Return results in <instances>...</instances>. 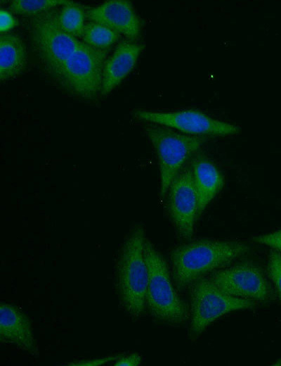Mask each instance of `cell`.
I'll return each instance as SVG.
<instances>
[{
  "mask_svg": "<svg viewBox=\"0 0 281 366\" xmlns=\"http://www.w3.org/2000/svg\"><path fill=\"white\" fill-rule=\"evenodd\" d=\"M252 241L265 245L281 253V229L268 234L254 236Z\"/></svg>",
  "mask_w": 281,
  "mask_h": 366,
  "instance_id": "cell-20",
  "label": "cell"
},
{
  "mask_svg": "<svg viewBox=\"0 0 281 366\" xmlns=\"http://www.w3.org/2000/svg\"><path fill=\"white\" fill-rule=\"evenodd\" d=\"M145 238L142 225L132 226L118 249L114 266V286L119 305L133 318L140 317L146 308Z\"/></svg>",
  "mask_w": 281,
  "mask_h": 366,
  "instance_id": "cell-2",
  "label": "cell"
},
{
  "mask_svg": "<svg viewBox=\"0 0 281 366\" xmlns=\"http://www.w3.org/2000/svg\"><path fill=\"white\" fill-rule=\"evenodd\" d=\"M29 34L32 51L41 66L54 78L81 43L62 29L55 8L32 16Z\"/></svg>",
  "mask_w": 281,
  "mask_h": 366,
  "instance_id": "cell-5",
  "label": "cell"
},
{
  "mask_svg": "<svg viewBox=\"0 0 281 366\" xmlns=\"http://www.w3.org/2000/svg\"><path fill=\"white\" fill-rule=\"evenodd\" d=\"M120 34L109 27L90 21L86 24L82 42L88 46L100 50L107 51L117 42Z\"/></svg>",
  "mask_w": 281,
  "mask_h": 366,
  "instance_id": "cell-16",
  "label": "cell"
},
{
  "mask_svg": "<svg viewBox=\"0 0 281 366\" xmlns=\"http://www.w3.org/2000/svg\"><path fill=\"white\" fill-rule=\"evenodd\" d=\"M68 0H13L10 10L20 15L34 16L68 4Z\"/></svg>",
  "mask_w": 281,
  "mask_h": 366,
  "instance_id": "cell-18",
  "label": "cell"
},
{
  "mask_svg": "<svg viewBox=\"0 0 281 366\" xmlns=\"http://www.w3.org/2000/svg\"><path fill=\"white\" fill-rule=\"evenodd\" d=\"M0 30L1 33L6 34L17 25V21L11 12L1 9L0 11Z\"/></svg>",
  "mask_w": 281,
  "mask_h": 366,
  "instance_id": "cell-23",
  "label": "cell"
},
{
  "mask_svg": "<svg viewBox=\"0 0 281 366\" xmlns=\"http://www.w3.org/2000/svg\"><path fill=\"white\" fill-rule=\"evenodd\" d=\"M144 255L148 269L145 308L159 321L183 324L188 317L185 305L174 286L166 260L148 238Z\"/></svg>",
  "mask_w": 281,
  "mask_h": 366,
  "instance_id": "cell-3",
  "label": "cell"
},
{
  "mask_svg": "<svg viewBox=\"0 0 281 366\" xmlns=\"http://www.w3.org/2000/svg\"><path fill=\"white\" fill-rule=\"evenodd\" d=\"M107 51L92 48L81 42L55 79L71 95L93 101L101 94Z\"/></svg>",
  "mask_w": 281,
  "mask_h": 366,
  "instance_id": "cell-6",
  "label": "cell"
},
{
  "mask_svg": "<svg viewBox=\"0 0 281 366\" xmlns=\"http://www.w3.org/2000/svg\"><path fill=\"white\" fill-rule=\"evenodd\" d=\"M143 46L133 41L118 44L105 61L101 96H107L130 74L135 68Z\"/></svg>",
  "mask_w": 281,
  "mask_h": 366,
  "instance_id": "cell-13",
  "label": "cell"
},
{
  "mask_svg": "<svg viewBox=\"0 0 281 366\" xmlns=\"http://www.w3.org/2000/svg\"><path fill=\"white\" fill-rule=\"evenodd\" d=\"M28 63L27 48L17 34H1L0 38V80L16 78L25 70Z\"/></svg>",
  "mask_w": 281,
  "mask_h": 366,
  "instance_id": "cell-15",
  "label": "cell"
},
{
  "mask_svg": "<svg viewBox=\"0 0 281 366\" xmlns=\"http://www.w3.org/2000/svg\"><path fill=\"white\" fill-rule=\"evenodd\" d=\"M89 19L109 27L130 41L140 33L141 24L130 1L109 0L86 9Z\"/></svg>",
  "mask_w": 281,
  "mask_h": 366,
  "instance_id": "cell-11",
  "label": "cell"
},
{
  "mask_svg": "<svg viewBox=\"0 0 281 366\" xmlns=\"http://www.w3.org/2000/svg\"><path fill=\"white\" fill-rule=\"evenodd\" d=\"M250 248L235 240L200 239L176 247L171 253V277L179 290L188 288L206 274L227 267Z\"/></svg>",
  "mask_w": 281,
  "mask_h": 366,
  "instance_id": "cell-1",
  "label": "cell"
},
{
  "mask_svg": "<svg viewBox=\"0 0 281 366\" xmlns=\"http://www.w3.org/2000/svg\"><path fill=\"white\" fill-rule=\"evenodd\" d=\"M166 208L178 236L189 241L198 216V201L189 167H184L170 184Z\"/></svg>",
  "mask_w": 281,
  "mask_h": 366,
  "instance_id": "cell-10",
  "label": "cell"
},
{
  "mask_svg": "<svg viewBox=\"0 0 281 366\" xmlns=\"http://www.w3.org/2000/svg\"><path fill=\"white\" fill-rule=\"evenodd\" d=\"M0 340L32 355L38 353L29 317L17 305L1 302Z\"/></svg>",
  "mask_w": 281,
  "mask_h": 366,
  "instance_id": "cell-12",
  "label": "cell"
},
{
  "mask_svg": "<svg viewBox=\"0 0 281 366\" xmlns=\"http://www.w3.org/2000/svg\"><path fill=\"white\" fill-rule=\"evenodd\" d=\"M188 167L197 196L199 215L221 191L225 179L214 163L203 154L196 153Z\"/></svg>",
  "mask_w": 281,
  "mask_h": 366,
  "instance_id": "cell-14",
  "label": "cell"
},
{
  "mask_svg": "<svg viewBox=\"0 0 281 366\" xmlns=\"http://www.w3.org/2000/svg\"><path fill=\"white\" fill-rule=\"evenodd\" d=\"M119 356V355L87 359L85 360L68 362L67 365L71 366H99L112 361L115 362Z\"/></svg>",
  "mask_w": 281,
  "mask_h": 366,
  "instance_id": "cell-22",
  "label": "cell"
},
{
  "mask_svg": "<svg viewBox=\"0 0 281 366\" xmlns=\"http://www.w3.org/2000/svg\"><path fill=\"white\" fill-rule=\"evenodd\" d=\"M142 356L136 353L121 354L114 362L115 366H138L141 364Z\"/></svg>",
  "mask_w": 281,
  "mask_h": 366,
  "instance_id": "cell-21",
  "label": "cell"
},
{
  "mask_svg": "<svg viewBox=\"0 0 281 366\" xmlns=\"http://www.w3.org/2000/svg\"><path fill=\"white\" fill-rule=\"evenodd\" d=\"M267 275L273 286L275 294L281 302V253L273 249L268 255Z\"/></svg>",
  "mask_w": 281,
  "mask_h": 366,
  "instance_id": "cell-19",
  "label": "cell"
},
{
  "mask_svg": "<svg viewBox=\"0 0 281 366\" xmlns=\"http://www.w3.org/2000/svg\"><path fill=\"white\" fill-rule=\"evenodd\" d=\"M190 289V334L200 335L215 320L233 311L252 308L256 302L231 296L223 292L208 277L194 283Z\"/></svg>",
  "mask_w": 281,
  "mask_h": 366,
  "instance_id": "cell-7",
  "label": "cell"
},
{
  "mask_svg": "<svg viewBox=\"0 0 281 366\" xmlns=\"http://www.w3.org/2000/svg\"><path fill=\"white\" fill-rule=\"evenodd\" d=\"M133 115L147 123L167 127L190 136L226 137L240 132L239 126L216 119L195 109L173 111L136 110Z\"/></svg>",
  "mask_w": 281,
  "mask_h": 366,
  "instance_id": "cell-8",
  "label": "cell"
},
{
  "mask_svg": "<svg viewBox=\"0 0 281 366\" xmlns=\"http://www.w3.org/2000/svg\"><path fill=\"white\" fill-rule=\"evenodd\" d=\"M143 131L157 156L159 196H166L170 184L204 143V137L190 136L159 125L147 123Z\"/></svg>",
  "mask_w": 281,
  "mask_h": 366,
  "instance_id": "cell-4",
  "label": "cell"
},
{
  "mask_svg": "<svg viewBox=\"0 0 281 366\" xmlns=\"http://www.w3.org/2000/svg\"><path fill=\"white\" fill-rule=\"evenodd\" d=\"M274 365H281V358L279 359L278 360H277V362Z\"/></svg>",
  "mask_w": 281,
  "mask_h": 366,
  "instance_id": "cell-24",
  "label": "cell"
},
{
  "mask_svg": "<svg viewBox=\"0 0 281 366\" xmlns=\"http://www.w3.org/2000/svg\"><path fill=\"white\" fill-rule=\"evenodd\" d=\"M224 293L234 297L265 303L274 298L273 289L262 268L251 261L225 267L209 277Z\"/></svg>",
  "mask_w": 281,
  "mask_h": 366,
  "instance_id": "cell-9",
  "label": "cell"
},
{
  "mask_svg": "<svg viewBox=\"0 0 281 366\" xmlns=\"http://www.w3.org/2000/svg\"><path fill=\"white\" fill-rule=\"evenodd\" d=\"M86 15L82 6L70 1L58 11V22L67 34L75 38L81 37L86 26Z\"/></svg>",
  "mask_w": 281,
  "mask_h": 366,
  "instance_id": "cell-17",
  "label": "cell"
}]
</instances>
